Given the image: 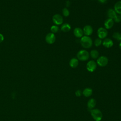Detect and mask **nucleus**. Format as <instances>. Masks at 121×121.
Instances as JSON below:
<instances>
[{
    "label": "nucleus",
    "mask_w": 121,
    "mask_h": 121,
    "mask_svg": "<svg viewBox=\"0 0 121 121\" xmlns=\"http://www.w3.org/2000/svg\"><path fill=\"white\" fill-rule=\"evenodd\" d=\"M98 1L101 3H105L106 2L107 0H98Z\"/></svg>",
    "instance_id": "bb28decb"
},
{
    "label": "nucleus",
    "mask_w": 121,
    "mask_h": 121,
    "mask_svg": "<svg viewBox=\"0 0 121 121\" xmlns=\"http://www.w3.org/2000/svg\"><path fill=\"white\" fill-rule=\"evenodd\" d=\"M3 40H4V36L1 34H0V43L2 42Z\"/></svg>",
    "instance_id": "a878e982"
},
{
    "label": "nucleus",
    "mask_w": 121,
    "mask_h": 121,
    "mask_svg": "<svg viewBox=\"0 0 121 121\" xmlns=\"http://www.w3.org/2000/svg\"><path fill=\"white\" fill-rule=\"evenodd\" d=\"M60 29L63 32H68L71 29V26L68 23H65L61 26Z\"/></svg>",
    "instance_id": "dca6fc26"
},
{
    "label": "nucleus",
    "mask_w": 121,
    "mask_h": 121,
    "mask_svg": "<svg viewBox=\"0 0 121 121\" xmlns=\"http://www.w3.org/2000/svg\"><path fill=\"white\" fill-rule=\"evenodd\" d=\"M80 43L84 48H89L93 45L92 39L88 36H83L80 39Z\"/></svg>",
    "instance_id": "f257e3e1"
},
{
    "label": "nucleus",
    "mask_w": 121,
    "mask_h": 121,
    "mask_svg": "<svg viewBox=\"0 0 121 121\" xmlns=\"http://www.w3.org/2000/svg\"><path fill=\"white\" fill-rule=\"evenodd\" d=\"M90 56L92 57V58H93L94 59H96L98 58V57L99 56V52L97 50H93L90 52Z\"/></svg>",
    "instance_id": "6ab92c4d"
},
{
    "label": "nucleus",
    "mask_w": 121,
    "mask_h": 121,
    "mask_svg": "<svg viewBox=\"0 0 121 121\" xmlns=\"http://www.w3.org/2000/svg\"><path fill=\"white\" fill-rule=\"evenodd\" d=\"M78 59L81 61H86L89 59V52L85 50H81L79 51L77 55Z\"/></svg>",
    "instance_id": "7ed1b4c3"
},
{
    "label": "nucleus",
    "mask_w": 121,
    "mask_h": 121,
    "mask_svg": "<svg viewBox=\"0 0 121 121\" xmlns=\"http://www.w3.org/2000/svg\"><path fill=\"white\" fill-rule=\"evenodd\" d=\"M116 15V12L112 9H110L107 11V16L110 18L113 19Z\"/></svg>",
    "instance_id": "f3484780"
},
{
    "label": "nucleus",
    "mask_w": 121,
    "mask_h": 121,
    "mask_svg": "<svg viewBox=\"0 0 121 121\" xmlns=\"http://www.w3.org/2000/svg\"><path fill=\"white\" fill-rule=\"evenodd\" d=\"M114 22H115L116 23H119L121 21V17L120 15H116L114 18L113 19Z\"/></svg>",
    "instance_id": "b1692460"
},
{
    "label": "nucleus",
    "mask_w": 121,
    "mask_h": 121,
    "mask_svg": "<svg viewBox=\"0 0 121 121\" xmlns=\"http://www.w3.org/2000/svg\"><path fill=\"white\" fill-rule=\"evenodd\" d=\"M97 33L99 38L101 39L105 38L108 35V32L106 29L102 27L98 28V29L97 30Z\"/></svg>",
    "instance_id": "39448f33"
},
{
    "label": "nucleus",
    "mask_w": 121,
    "mask_h": 121,
    "mask_svg": "<svg viewBox=\"0 0 121 121\" xmlns=\"http://www.w3.org/2000/svg\"><path fill=\"white\" fill-rule=\"evenodd\" d=\"M59 30V28L57 26L53 25V26H52L51 27V31L52 33L53 34L58 32Z\"/></svg>",
    "instance_id": "412c9836"
},
{
    "label": "nucleus",
    "mask_w": 121,
    "mask_h": 121,
    "mask_svg": "<svg viewBox=\"0 0 121 121\" xmlns=\"http://www.w3.org/2000/svg\"><path fill=\"white\" fill-rule=\"evenodd\" d=\"M74 35L75 36L78 38H81L83 35V31L79 27H76L73 31Z\"/></svg>",
    "instance_id": "9b49d317"
},
{
    "label": "nucleus",
    "mask_w": 121,
    "mask_h": 121,
    "mask_svg": "<svg viewBox=\"0 0 121 121\" xmlns=\"http://www.w3.org/2000/svg\"><path fill=\"white\" fill-rule=\"evenodd\" d=\"M82 94L81 91L80 90H78L75 92V95L77 96H80Z\"/></svg>",
    "instance_id": "393cba45"
},
{
    "label": "nucleus",
    "mask_w": 121,
    "mask_h": 121,
    "mask_svg": "<svg viewBox=\"0 0 121 121\" xmlns=\"http://www.w3.org/2000/svg\"><path fill=\"white\" fill-rule=\"evenodd\" d=\"M96 104V102L95 99L94 98L90 99L87 102L88 109L91 111L92 109H94V108L95 107Z\"/></svg>",
    "instance_id": "ddd939ff"
},
{
    "label": "nucleus",
    "mask_w": 121,
    "mask_h": 121,
    "mask_svg": "<svg viewBox=\"0 0 121 121\" xmlns=\"http://www.w3.org/2000/svg\"><path fill=\"white\" fill-rule=\"evenodd\" d=\"M97 67L96 63L93 60H91L89 61L86 64V69L89 72H93L94 71Z\"/></svg>",
    "instance_id": "0eeeda50"
},
{
    "label": "nucleus",
    "mask_w": 121,
    "mask_h": 121,
    "mask_svg": "<svg viewBox=\"0 0 121 121\" xmlns=\"http://www.w3.org/2000/svg\"><path fill=\"white\" fill-rule=\"evenodd\" d=\"M119 48H120V49L121 50V41H120V43H119Z\"/></svg>",
    "instance_id": "cd10ccee"
},
{
    "label": "nucleus",
    "mask_w": 121,
    "mask_h": 121,
    "mask_svg": "<svg viewBox=\"0 0 121 121\" xmlns=\"http://www.w3.org/2000/svg\"><path fill=\"white\" fill-rule=\"evenodd\" d=\"M114 10L119 14H121V1H117L114 5Z\"/></svg>",
    "instance_id": "2eb2a0df"
},
{
    "label": "nucleus",
    "mask_w": 121,
    "mask_h": 121,
    "mask_svg": "<svg viewBox=\"0 0 121 121\" xmlns=\"http://www.w3.org/2000/svg\"><path fill=\"white\" fill-rule=\"evenodd\" d=\"M52 21L54 24L56 25H61L63 23V17L62 16L58 14H55L52 17Z\"/></svg>",
    "instance_id": "423d86ee"
},
{
    "label": "nucleus",
    "mask_w": 121,
    "mask_h": 121,
    "mask_svg": "<svg viewBox=\"0 0 121 121\" xmlns=\"http://www.w3.org/2000/svg\"><path fill=\"white\" fill-rule=\"evenodd\" d=\"M114 25V21L113 19L108 18L105 20L104 23V26L105 28L106 29H109L111 28Z\"/></svg>",
    "instance_id": "9d476101"
},
{
    "label": "nucleus",
    "mask_w": 121,
    "mask_h": 121,
    "mask_svg": "<svg viewBox=\"0 0 121 121\" xmlns=\"http://www.w3.org/2000/svg\"><path fill=\"white\" fill-rule=\"evenodd\" d=\"M69 66L72 68H76L78 65V59L75 58H72L69 61Z\"/></svg>",
    "instance_id": "4468645a"
},
{
    "label": "nucleus",
    "mask_w": 121,
    "mask_h": 121,
    "mask_svg": "<svg viewBox=\"0 0 121 121\" xmlns=\"http://www.w3.org/2000/svg\"><path fill=\"white\" fill-rule=\"evenodd\" d=\"M83 33L86 36H89L92 35L93 32L92 27L90 25H86L83 28Z\"/></svg>",
    "instance_id": "1a4fd4ad"
},
{
    "label": "nucleus",
    "mask_w": 121,
    "mask_h": 121,
    "mask_svg": "<svg viewBox=\"0 0 121 121\" xmlns=\"http://www.w3.org/2000/svg\"><path fill=\"white\" fill-rule=\"evenodd\" d=\"M112 37L117 41H121V33H120L118 32H114L112 35Z\"/></svg>",
    "instance_id": "aec40b11"
},
{
    "label": "nucleus",
    "mask_w": 121,
    "mask_h": 121,
    "mask_svg": "<svg viewBox=\"0 0 121 121\" xmlns=\"http://www.w3.org/2000/svg\"><path fill=\"white\" fill-rule=\"evenodd\" d=\"M108 63V58L104 56H101L97 60V64L101 67H104Z\"/></svg>",
    "instance_id": "20e7f679"
},
{
    "label": "nucleus",
    "mask_w": 121,
    "mask_h": 121,
    "mask_svg": "<svg viewBox=\"0 0 121 121\" xmlns=\"http://www.w3.org/2000/svg\"><path fill=\"white\" fill-rule=\"evenodd\" d=\"M92 93H93V90L90 88H86L85 89H84L83 91V95L86 97H88L91 96Z\"/></svg>",
    "instance_id": "a211bd4d"
},
{
    "label": "nucleus",
    "mask_w": 121,
    "mask_h": 121,
    "mask_svg": "<svg viewBox=\"0 0 121 121\" xmlns=\"http://www.w3.org/2000/svg\"><path fill=\"white\" fill-rule=\"evenodd\" d=\"M103 45L106 48H110L113 45V41L110 38L104 39L102 43Z\"/></svg>",
    "instance_id": "f8f14e48"
},
{
    "label": "nucleus",
    "mask_w": 121,
    "mask_h": 121,
    "mask_svg": "<svg viewBox=\"0 0 121 121\" xmlns=\"http://www.w3.org/2000/svg\"><path fill=\"white\" fill-rule=\"evenodd\" d=\"M91 114L93 118L95 121H100L103 117L101 111L98 109H93L90 111Z\"/></svg>",
    "instance_id": "f03ea898"
},
{
    "label": "nucleus",
    "mask_w": 121,
    "mask_h": 121,
    "mask_svg": "<svg viewBox=\"0 0 121 121\" xmlns=\"http://www.w3.org/2000/svg\"><path fill=\"white\" fill-rule=\"evenodd\" d=\"M45 39V41L47 43L52 44L55 41L56 37L53 33H49L46 35Z\"/></svg>",
    "instance_id": "6e6552de"
},
{
    "label": "nucleus",
    "mask_w": 121,
    "mask_h": 121,
    "mask_svg": "<svg viewBox=\"0 0 121 121\" xmlns=\"http://www.w3.org/2000/svg\"><path fill=\"white\" fill-rule=\"evenodd\" d=\"M102 41L101 39L99 38L96 39L94 42V44H95V46H100L102 44Z\"/></svg>",
    "instance_id": "5701e85b"
},
{
    "label": "nucleus",
    "mask_w": 121,
    "mask_h": 121,
    "mask_svg": "<svg viewBox=\"0 0 121 121\" xmlns=\"http://www.w3.org/2000/svg\"><path fill=\"white\" fill-rule=\"evenodd\" d=\"M62 14H63L64 16L67 17L69 16V10H68V9L67 8H65L62 9Z\"/></svg>",
    "instance_id": "4be33fe9"
}]
</instances>
